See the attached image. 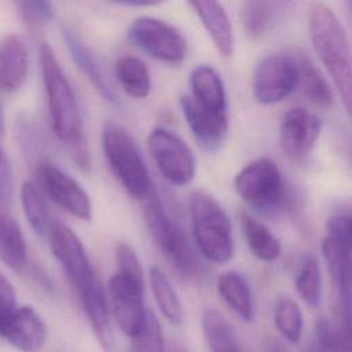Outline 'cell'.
I'll list each match as a JSON object with an SVG mask.
<instances>
[{
	"label": "cell",
	"instance_id": "7bdbcfd3",
	"mask_svg": "<svg viewBox=\"0 0 352 352\" xmlns=\"http://www.w3.org/2000/svg\"><path fill=\"white\" fill-rule=\"evenodd\" d=\"M305 352H312V349H309V351H305Z\"/></svg>",
	"mask_w": 352,
	"mask_h": 352
},
{
	"label": "cell",
	"instance_id": "9a60e30c",
	"mask_svg": "<svg viewBox=\"0 0 352 352\" xmlns=\"http://www.w3.org/2000/svg\"><path fill=\"white\" fill-rule=\"evenodd\" d=\"M191 100L208 116L228 120L227 94L221 76L209 65H199L190 74Z\"/></svg>",
	"mask_w": 352,
	"mask_h": 352
},
{
	"label": "cell",
	"instance_id": "8d00e7d4",
	"mask_svg": "<svg viewBox=\"0 0 352 352\" xmlns=\"http://www.w3.org/2000/svg\"><path fill=\"white\" fill-rule=\"evenodd\" d=\"M327 236L338 241L340 243L351 246L352 235H351V219L348 214H333L326 221Z\"/></svg>",
	"mask_w": 352,
	"mask_h": 352
},
{
	"label": "cell",
	"instance_id": "b9f144b4",
	"mask_svg": "<svg viewBox=\"0 0 352 352\" xmlns=\"http://www.w3.org/2000/svg\"><path fill=\"white\" fill-rule=\"evenodd\" d=\"M230 352H242V351H241L239 346H238V348H235V349H232V351H230Z\"/></svg>",
	"mask_w": 352,
	"mask_h": 352
},
{
	"label": "cell",
	"instance_id": "ac0fdd59",
	"mask_svg": "<svg viewBox=\"0 0 352 352\" xmlns=\"http://www.w3.org/2000/svg\"><path fill=\"white\" fill-rule=\"evenodd\" d=\"M179 103L183 117L199 146L208 151L217 150L227 135L228 120H219L205 114L188 95L180 96Z\"/></svg>",
	"mask_w": 352,
	"mask_h": 352
},
{
	"label": "cell",
	"instance_id": "3957f363",
	"mask_svg": "<svg viewBox=\"0 0 352 352\" xmlns=\"http://www.w3.org/2000/svg\"><path fill=\"white\" fill-rule=\"evenodd\" d=\"M188 206L192 238L201 254L212 263H227L234 254V241L226 210L213 197L202 191L190 195Z\"/></svg>",
	"mask_w": 352,
	"mask_h": 352
},
{
	"label": "cell",
	"instance_id": "ffe728a7",
	"mask_svg": "<svg viewBox=\"0 0 352 352\" xmlns=\"http://www.w3.org/2000/svg\"><path fill=\"white\" fill-rule=\"evenodd\" d=\"M62 37L63 41L77 65V67L82 72V74L89 80V82L94 85V88L100 94V96L110 104L118 106V98L116 92L113 91L111 85L109 84L104 73L102 72L99 63L96 62L92 52L85 47V44L81 41V38L69 28L62 29Z\"/></svg>",
	"mask_w": 352,
	"mask_h": 352
},
{
	"label": "cell",
	"instance_id": "7c38bea8",
	"mask_svg": "<svg viewBox=\"0 0 352 352\" xmlns=\"http://www.w3.org/2000/svg\"><path fill=\"white\" fill-rule=\"evenodd\" d=\"M38 183L45 194L72 216L89 221L92 219V204L82 186L54 162L43 160L37 165Z\"/></svg>",
	"mask_w": 352,
	"mask_h": 352
},
{
	"label": "cell",
	"instance_id": "e0dca14e",
	"mask_svg": "<svg viewBox=\"0 0 352 352\" xmlns=\"http://www.w3.org/2000/svg\"><path fill=\"white\" fill-rule=\"evenodd\" d=\"M29 56L22 38L8 34L0 41V91L16 92L26 81Z\"/></svg>",
	"mask_w": 352,
	"mask_h": 352
},
{
	"label": "cell",
	"instance_id": "ab89813d",
	"mask_svg": "<svg viewBox=\"0 0 352 352\" xmlns=\"http://www.w3.org/2000/svg\"><path fill=\"white\" fill-rule=\"evenodd\" d=\"M169 352H188V351H186L183 346L175 345V346H172V348H170V351H169Z\"/></svg>",
	"mask_w": 352,
	"mask_h": 352
},
{
	"label": "cell",
	"instance_id": "5bb4252c",
	"mask_svg": "<svg viewBox=\"0 0 352 352\" xmlns=\"http://www.w3.org/2000/svg\"><path fill=\"white\" fill-rule=\"evenodd\" d=\"M322 254L330 274L338 302L341 327L349 330L351 318V246L324 236L322 241Z\"/></svg>",
	"mask_w": 352,
	"mask_h": 352
},
{
	"label": "cell",
	"instance_id": "8fae6325",
	"mask_svg": "<svg viewBox=\"0 0 352 352\" xmlns=\"http://www.w3.org/2000/svg\"><path fill=\"white\" fill-rule=\"evenodd\" d=\"M298 84L296 58L272 54L263 58L253 73V94L261 104H275L293 94Z\"/></svg>",
	"mask_w": 352,
	"mask_h": 352
},
{
	"label": "cell",
	"instance_id": "836d02e7",
	"mask_svg": "<svg viewBox=\"0 0 352 352\" xmlns=\"http://www.w3.org/2000/svg\"><path fill=\"white\" fill-rule=\"evenodd\" d=\"M132 341L133 352H165L161 324L151 311H147L144 326Z\"/></svg>",
	"mask_w": 352,
	"mask_h": 352
},
{
	"label": "cell",
	"instance_id": "30bf717a",
	"mask_svg": "<svg viewBox=\"0 0 352 352\" xmlns=\"http://www.w3.org/2000/svg\"><path fill=\"white\" fill-rule=\"evenodd\" d=\"M144 278L116 272L109 280L110 309L118 329L135 338L143 329L147 311L143 302Z\"/></svg>",
	"mask_w": 352,
	"mask_h": 352
},
{
	"label": "cell",
	"instance_id": "4fadbf2b",
	"mask_svg": "<svg viewBox=\"0 0 352 352\" xmlns=\"http://www.w3.org/2000/svg\"><path fill=\"white\" fill-rule=\"evenodd\" d=\"M322 131L320 118L304 107H292L279 125L282 151L294 160L302 158L314 148Z\"/></svg>",
	"mask_w": 352,
	"mask_h": 352
},
{
	"label": "cell",
	"instance_id": "d590c367",
	"mask_svg": "<svg viewBox=\"0 0 352 352\" xmlns=\"http://www.w3.org/2000/svg\"><path fill=\"white\" fill-rule=\"evenodd\" d=\"M18 309L15 292L7 278L0 272V336Z\"/></svg>",
	"mask_w": 352,
	"mask_h": 352
},
{
	"label": "cell",
	"instance_id": "cb8c5ba5",
	"mask_svg": "<svg viewBox=\"0 0 352 352\" xmlns=\"http://www.w3.org/2000/svg\"><path fill=\"white\" fill-rule=\"evenodd\" d=\"M241 228L245 241L256 258L264 263H272L280 256V242L264 223L243 212L241 213Z\"/></svg>",
	"mask_w": 352,
	"mask_h": 352
},
{
	"label": "cell",
	"instance_id": "44dd1931",
	"mask_svg": "<svg viewBox=\"0 0 352 352\" xmlns=\"http://www.w3.org/2000/svg\"><path fill=\"white\" fill-rule=\"evenodd\" d=\"M78 297L99 344L103 349L110 351L113 348L110 311L100 279L98 278L94 280L85 290L78 294Z\"/></svg>",
	"mask_w": 352,
	"mask_h": 352
},
{
	"label": "cell",
	"instance_id": "d4e9b609",
	"mask_svg": "<svg viewBox=\"0 0 352 352\" xmlns=\"http://www.w3.org/2000/svg\"><path fill=\"white\" fill-rule=\"evenodd\" d=\"M285 3L245 1L241 7V21L252 40H260L274 28Z\"/></svg>",
	"mask_w": 352,
	"mask_h": 352
},
{
	"label": "cell",
	"instance_id": "9c48e42d",
	"mask_svg": "<svg viewBox=\"0 0 352 352\" xmlns=\"http://www.w3.org/2000/svg\"><path fill=\"white\" fill-rule=\"evenodd\" d=\"M47 238L54 257L77 294L98 279L82 242L70 227L60 221H52Z\"/></svg>",
	"mask_w": 352,
	"mask_h": 352
},
{
	"label": "cell",
	"instance_id": "7a4b0ae2",
	"mask_svg": "<svg viewBox=\"0 0 352 352\" xmlns=\"http://www.w3.org/2000/svg\"><path fill=\"white\" fill-rule=\"evenodd\" d=\"M308 32L314 51L336 85L346 113H349L351 50L344 26L327 4L316 1L308 10Z\"/></svg>",
	"mask_w": 352,
	"mask_h": 352
},
{
	"label": "cell",
	"instance_id": "7402d4cb",
	"mask_svg": "<svg viewBox=\"0 0 352 352\" xmlns=\"http://www.w3.org/2000/svg\"><path fill=\"white\" fill-rule=\"evenodd\" d=\"M28 250L23 232L18 221L0 202V260L12 271H22L26 265Z\"/></svg>",
	"mask_w": 352,
	"mask_h": 352
},
{
	"label": "cell",
	"instance_id": "1f68e13d",
	"mask_svg": "<svg viewBox=\"0 0 352 352\" xmlns=\"http://www.w3.org/2000/svg\"><path fill=\"white\" fill-rule=\"evenodd\" d=\"M274 322L278 331L290 344H298L302 336V314L298 304L289 298H280L274 309Z\"/></svg>",
	"mask_w": 352,
	"mask_h": 352
},
{
	"label": "cell",
	"instance_id": "ba28073f",
	"mask_svg": "<svg viewBox=\"0 0 352 352\" xmlns=\"http://www.w3.org/2000/svg\"><path fill=\"white\" fill-rule=\"evenodd\" d=\"M147 146L164 179L176 187L191 183L195 175V157L180 136L166 128L157 126L150 132Z\"/></svg>",
	"mask_w": 352,
	"mask_h": 352
},
{
	"label": "cell",
	"instance_id": "f35d334b",
	"mask_svg": "<svg viewBox=\"0 0 352 352\" xmlns=\"http://www.w3.org/2000/svg\"><path fill=\"white\" fill-rule=\"evenodd\" d=\"M271 352H289L287 349H285L282 345H274L272 348H271Z\"/></svg>",
	"mask_w": 352,
	"mask_h": 352
},
{
	"label": "cell",
	"instance_id": "f1b7e54d",
	"mask_svg": "<svg viewBox=\"0 0 352 352\" xmlns=\"http://www.w3.org/2000/svg\"><path fill=\"white\" fill-rule=\"evenodd\" d=\"M201 323L212 352H230L239 346L235 330L219 311L213 308L205 309Z\"/></svg>",
	"mask_w": 352,
	"mask_h": 352
},
{
	"label": "cell",
	"instance_id": "f546056e",
	"mask_svg": "<svg viewBox=\"0 0 352 352\" xmlns=\"http://www.w3.org/2000/svg\"><path fill=\"white\" fill-rule=\"evenodd\" d=\"M294 286L301 300L308 307H318L322 300V275L319 261L314 254L302 258L296 274Z\"/></svg>",
	"mask_w": 352,
	"mask_h": 352
},
{
	"label": "cell",
	"instance_id": "74e56055",
	"mask_svg": "<svg viewBox=\"0 0 352 352\" xmlns=\"http://www.w3.org/2000/svg\"><path fill=\"white\" fill-rule=\"evenodd\" d=\"M12 197V172L7 157L0 148V202L6 204Z\"/></svg>",
	"mask_w": 352,
	"mask_h": 352
},
{
	"label": "cell",
	"instance_id": "8992f818",
	"mask_svg": "<svg viewBox=\"0 0 352 352\" xmlns=\"http://www.w3.org/2000/svg\"><path fill=\"white\" fill-rule=\"evenodd\" d=\"M234 187L242 201L258 213H275L287 201L283 175L276 162L267 157L242 168L234 179Z\"/></svg>",
	"mask_w": 352,
	"mask_h": 352
},
{
	"label": "cell",
	"instance_id": "277c9868",
	"mask_svg": "<svg viewBox=\"0 0 352 352\" xmlns=\"http://www.w3.org/2000/svg\"><path fill=\"white\" fill-rule=\"evenodd\" d=\"M102 146L106 161L124 190L143 202L154 184L135 139L121 125L109 121L103 125Z\"/></svg>",
	"mask_w": 352,
	"mask_h": 352
},
{
	"label": "cell",
	"instance_id": "83f0119b",
	"mask_svg": "<svg viewBox=\"0 0 352 352\" xmlns=\"http://www.w3.org/2000/svg\"><path fill=\"white\" fill-rule=\"evenodd\" d=\"M148 278L154 298L161 314L169 323L175 326L182 324L184 316L183 305L168 276L162 272L161 268L151 267Z\"/></svg>",
	"mask_w": 352,
	"mask_h": 352
},
{
	"label": "cell",
	"instance_id": "4dcf8cb0",
	"mask_svg": "<svg viewBox=\"0 0 352 352\" xmlns=\"http://www.w3.org/2000/svg\"><path fill=\"white\" fill-rule=\"evenodd\" d=\"M21 202L30 227L40 236H47L51 223L54 220H51L44 197L36 184H33L32 182H25L22 184Z\"/></svg>",
	"mask_w": 352,
	"mask_h": 352
},
{
	"label": "cell",
	"instance_id": "d6a6232c",
	"mask_svg": "<svg viewBox=\"0 0 352 352\" xmlns=\"http://www.w3.org/2000/svg\"><path fill=\"white\" fill-rule=\"evenodd\" d=\"M312 352H349V330L333 324L327 318L318 319Z\"/></svg>",
	"mask_w": 352,
	"mask_h": 352
},
{
	"label": "cell",
	"instance_id": "6da1fadb",
	"mask_svg": "<svg viewBox=\"0 0 352 352\" xmlns=\"http://www.w3.org/2000/svg\"><path fill=\"white\" fill-rule=\"evenodd\" d=\"M38 55L52 131L67 147L77 166L88 170L89 151L74 91L48 43H41Z\"/></svg>",
	"mask_w": 352,
	"mask_h": 352
},
{
	"label": "cell",
	"instance_id": "484cf974",
	"mask_svg": "<svg viewBox=\"0 0 352 352\" xmlns=\"http://www.w3.org/2000/svg\"><path fill=\"white\" fill-rule=\"evenodd\" d=\"M116 77L124 92L135 99H143L150 94L151 77L146 63L132 55L122 56L116 63Z\"/></svg>",
	"mask_w": 352,
	"mask_h": 352
},
{
	"label": "cell",
	"instance_id": "2e32d148",
	"mask_svg": "<svg viewBox=\"0 0 352 352\" xmlns=\"http://www.w3.org/2000/svg\"><path fill=\"white\" fill-rule=\"evenodd\" d=\"M21 352H38L47 340V327L32 307H18L3 336Z\"/></svg>",
	"mask_w": 352,
	"mask_h": 352
},
{
	"label": "cell",
	"instance_id": "52a82bcc",
	"mask_svg": "<svg viewBox=\"0 0 352 352\" xmlns=\"http://www.w3.org/2000/svg\"><path fill=\"white\" fill-rule=\"evenodd\" d=\"M126 36L140 51L164 63L180 65L187 55L184 34L176 26L160 18L139 16L133 19Z\"/></svg>",
	"mask_w": 352,
	"mask_h": 352
},
{
	"label": "cell",
	"instance_id": "e575fe53",
	"mask_svg": "<svg viewBox=\"0 0 352 352\" xmlns=\"http://www.w3.org/2000/svg\"><path fill=\"white\" fill-rule=\"evenodd\" d=\"M18 8L23 21L33 28L43 26L54 18V7L50 1H19Z\"/></svg>",
	"mask_w": 352,
	"mask_h": 352
},
{
	"label": "cell",
	"instance_id": "d6986e66",
	"mask_svg": "<svg viewBox=\"0 0 352 352\" xmlns=\"http://www.w3.org/2000/svg\"><path fill=\"white\" fill-rule=\"evenodd\" d=\"M188 4L199 18L219 54L230 58L234 52V33L224 7L216 1H190Z\"/></svg>",
	"mask_w": 352,
	"mask_h": 352
},
{
	"label": "cell",
	"instance_id": "5b68a950",
	"mask_svg": "<svg viewBox=\"0 0 352 352\" xmlns=\"http://www.w3.org/2000/svg\"><path fill=\"white\" fill-rule=\"evenodd\" d=\"M143 214L155 246L172 268L186 278L198 276L199 260L180 226L165 209L155 188L143 201Z\"/></svg>",
	"mask_w": 352,
	"mask_h": 352
},
{
	"label": "cell",
	"instance_id": "4316f807",
	"mask_svg": "<svg viewBox=\"0 0 352 352\" xmlns=\"http://www.w3.org/2000/svg\"><path fill=\"white\" fill-rule=\"evenodd\" d=\"M298 84L304 98L319 107H329L333 104V91L330 84L323 77L320 70L305 56L297 59Z\"/></svg>",
	"mask_w": 352,
	"mask_h": 352
},
{
	"label": "cell",
	"instance_id": "603a6c76",
	"mask_svg": "<svg viewBox=\"0 0 352 352\" xmlns=\"http://www.w3.org/2000/svg\"><path fill=\"white\" fill-rule=\"evenodd\" d=\"M217 292L224 302L245 322H252L254 308L246 278L236 271H226L217 279Z\"/></svg>",
	"mask_w": 352,
	"mask_h": 352
},
{
	"label": "cell",
	"instance_id": "60d3db41",
	"mask_svg": "<svg viewBox=\"0 0 352 352\" xmlns=\"http://www.w3.org/2000/svg\"><path fill=\"white\" fill-rule=\"evenodd\" d=\"M3 124H4V121H3V110H1V104H0V135L3 132Z\"/></svg>",
	"mask_w": 352,
	"mask_h": 352
}]
</instances>
